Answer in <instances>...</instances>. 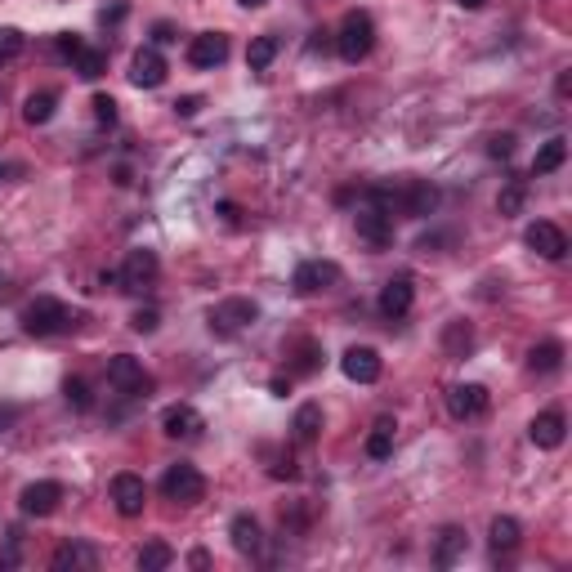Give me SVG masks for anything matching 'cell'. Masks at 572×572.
Returning a JSON list of instances; mask_svg holds the SVG:
<instances>
[{
    "label": "cell",
    "mask_w": 572,
    "mask_h": 572,
    "mask_svg": "<svg viewBox=\"0 0 572 572\" xmlns=\"http://www.w3.org/2000/svg\"><path fill=\"white\" fill-rule=\"evenodd\" d=\"M206 322H211V331H220V336H237V331H246V327L259 322V304L246 300V295H232V300L215 304V309L206 313Z\"/></svg>",
    "instance_id": "5b68a950"
},
{
    "label": "cell",
    "mask_w": 572,
    "mask_h": 572,
    "mask_svg": "<svg viewBox=\"0 0 572 572\" xmlns=\"http://www.w3.org/2000/svg\"><path fill=\"white\" fill-rule=\"evenodd\" d=\"M77 322H81L77 309H68V304L54 300V295H41V300H32V304L23 309V331H27V336H68Z\"/></svg>",
    "instance_id": "6da1fadb"
},
{
    "label": "cell",
    "mask_w": 572,
    "mask_h": 572,
    "mask_svg": "<svg viewBox=\"0 0 572 572\" xmlns=\"http://www.w3.org/2000/svg\"><path fill=\"white\" fill-rule=\"evenodd\" d=\"M90 108H95V121H99V125H116V104L108 99V95H95Z\"/></svg>",
    "instance_id": "8d00e7d4"
},
{
    "label": "cell",
    "mask_w": 572,
    "mask_h": 572,
    "mask_svg": "<svg viewBox=\"0 0 572 572\" xmlns=\"http://www.w3.org/2000/svg\"><path fill=\"white\" fill-rule=\"evenodd\" d=\"M175 564V550L166 546V541H143V550H139V568L143 572H166Z\"/></svg>",
    "instance_id": "f546056e"
},
{
    "label": "cell",
    "mask_w": 572,
    "mask_h": 572,
    "mask_svg": "<svg viewBox=\"0 0 572 572\" xmlns=\"http://www.w3.org/2000/svg\"><path fill=\"white\" fill-rule=\"evenodd\" d=\"M157 273H161L157 250L139 246V250H130V255H125V264H121V291H143V286H152V282H157Z\"/></svg>",
    "instance_id": "9c48e42d"
},
{
    "label": "cell",
    "mask_w": 572,
    "mask_h": 572,
    "mask_svg": "<svg viewBox=\"0 0 572 572\" xmlns=\"http://www.w3.org/2000/svg\"><path fill=\"white\" fill-rule=\"evenodd\" d=\"M389 452H394V425H389V421H380V425L371 430V439H367V457L385 460Z\"/></svg>",
    "instance_id": "1f68e13d"
},
{
    "label": "cell",
    "mask_w": 572,
    "mask_h": 572,
    "mask_svg": "<svg viewBox=\"0 0 572 572\" xmlns=\"http://www.w3.org/2000/svg\"><path fill=\"white\" fill-rule=\"evenodd\" d=\"M113 501H116V510H121L125 519L143 514V501H148L143 478H139V474H116V478H113Z\"/></svg>",
    "instance_id": "d6986e66"
},
{
    "label": "cell",
    "mask_w": 572,
    "mask_h": 572,
    "mask_svg": "<svg viewBox=\"0 0 572 572\" xmlns=\"http://www.w3.org/2000/svg\"><path fill=\"white\" fill-rule=\"evenodd\" d=\"M229 59V36L224 32H202L188 41V63L193 68H220Z\"/></svg>",
    "instance_id": "5bb4252c"
},
{
    "label": "cell",
    "mask_w": 572,
    "mask_h": 572,
    "mask_svg": "<svg viewBox=\"0 0 572 572\" xmlns=\"http://www.w3.org/2000/svg\"><path fill=\"white\" fill-rule=\"evenodd\" d=\"M523 197H528V188L514 179V184H510V188L496 197V211H501V215H519V211H523Z\"/></svg>",
    "instance_id": "836d02e7"
},
{
    "label": "cell",
    "mask_w": 572,
    "mask_h": 572,
    "mask_svg": "<svg viewBox=\"0 0 572 572\" xmlns=\"http://www.w3.org/2000/svg\"><path fill=\"white\" fill-rule=\"evenodd\" d=\"M59 501H63V483H54V478L27 483V487L18 492V510H23L27 519H50V514L59 510Z\"/></svg>",
    "instance_id": "52a82bcc"
},
{
    "label": "cell",
    "mask_w": 572,
    "mask_h": 572,
    "mask_svg": "<svg viewBox=\"0 0 572 572\" xmlns=\"http://www.w3.org/2000/svg\"><path fill=\"white\" fill-rule=\"evenodd\" d=\"M161 496L166 501H179V505H197L206 496V474L197 465H188V460H175L161 474Z\"/></svg>",
    "instance_id": "3957f363"
},
{
    "label": "cell",
    "mask_w": 572,
    "mask_h": 572,
    "mask_svg": "<svg viewBox=\"0 0 572 572\" xmlns=\"http://www.w3.org/2000/svg\"><path fill=\"white\" fill-rule=\"evenodd\" d=\"M487 389L483 385H452L448 389V412L457 416V421H474V416H483L487 412Z\"/></svg>",
    "instance_id": "2e32d148"
},
{
    "label": "cell",
    "mask_w": 572,
    "mask_h": 572,
    "mask_svg": "<svg viewBox=\"0 0 572 572\" xmlns=\"http://www.w3.org/2000/svg\"><path fill=\"white\" fill-rule=\"evenodd\" d=\"M59 108V95L54 90H36V95H27V104H23V121L27 125H45L50 116Z\"/></svg>",
    "instance_id": "484cf974"
},
{
    "label": "cell",
    "mask_w": 572,
    "mask_h": 572,
    "mask_svg": "<svg viewBox=\"0 0 572 572\" xmlns=\"http://www.w3.org/2000/svg\"><path fill=\"white\" fill-rule=\"evenodd\" d=\"M340 371L353 380V385H376V380H380V353L367 349V344H353V349H344Z\"/></svg>",
    "instance_id": "7c38bea8"
},
{
    "label": "cell",
    "mask_w": 572,
    "mask_h": 572,
    "mask_svg": "<svg viewBox=\"0 0 572 572\" xmlns=\"http://www.w3.org/2000/svg\"><path fill=\"white\" fill-rule=\"evenodd\" d=\"M487 537H492V550L501 555V550H514V546H519L523 528H519V519H510V514H496V519H492V528H487Z\"/></svg>",
    "instance_id": "d4e9b609"
},
{
    "label": "cell",
    "mask_w": 572,
    "mask_h": 572,
    "mask_svg": "<svg viewBox=\"0 0 572 572\" xmlns=\"http://www.w3.org/2000/svg\"><path fill=\"white\" fill-rule=\"evenodd\" d=\"M528 439H532L541 452L564 448V439H568V421H564V412H541V416L528 425Z\"/></svg>",
    "instance_id": "ac0fdd59"
},
{
    "label": "cell",
    "mask_w": 572,
    "mask_h": 572,
    "mask_svg": "<svg viewBox=\"0 0 572 572\" xmlns=\"http://www.w3.org/2000/svg\"><path fill=\"white\" fill-rule=\"evenodd\" d=\"M268 389H273L277 398H286V389H291V380H282V376H273V380H268Z\"/></svg>",
    "instance_id": "b9f144b4"
},
{
    "label": "cell",
    "mask_w": 572,
    "mask_h": 572,
    "mask_svg": "<svg viewBox=\"0 0 572 572\" xmlns=\"http://www.w3.org/2000/svg\"><path fill=\"white\" fill-rule=\"evenodd\" d=\"M460 5H465V9H483L487 0H460Z\"/></svg>",
    "instance_id": "f6af8a7d"
},
{
    "label": "cell",
    "mask_w": 572,
    "mask_h": 572,
    "mask_svg": "<svg viewBox=\"0 0 572 572\" xmlns=\"http://www.w3.org/2000/svg\"><path fill=\"white\" fill-rule=\"evenodd\" d=\"M336 282H340V264H331V259H304L295 268V277H291V286L300 295H318V291H327Z\"/></svg>",
    "instance_id": "30bf717a"
},
{
    "label": "cell",
    "mask_w": 572,
    "mask_h": 572,
    "mask_svg": "<svg viewBox=\"0 0 572 572\" xmlns=\"http://www.w3.org/2000/svg\"><path fill=\"white\" fill-rule=\"evenodd\" d=\"M152 41H157V45H170V41H179V36H175L170 23H157V27H152Z\"/></svg>",
    "instance_id": "60d3db41"
},
{
    "label": "cell",
    "mask_w": 572,
    "mask_h": 572,
    "mask_svg": "<svg viewBox=\"0 0 572 572\" xmlns=\"http://www.w3.org/2000/svg\"><path fill=\"white\" fill-rule=\"evenodd\" d=\"M0 175H23V166H0Z\"/></svg>",
    "instance_id": "ee69618b"
},
{
    "label": "cell",
    "mask_w": 572,
    "mask_h": 572,
    "mask_svg": "<svg viewBox=\"0 0 572 572\" xmlns=\"http://www.w3.org/2000/svg\"><path fill=\"white\" fill-rule=\"evenodd\" d=\"M358 237L367 241V246H376V250H385L389 241H394V215L385 211V206H376V202H367V206H358Z\"/></svg>",
    "instance_id": "ba28073f"
},
{
    "label": "cell",
    "mask_w": 572,
    "mask_h": 572,
    "mask_svg": "<svg viewBox=\"0 0 572 572\" xmlns=\"http://www.w3.org/2000/svg\"><path fill=\"white\" fill-rule=\"evenodd\" d=\"M487 152H492V157H510V152H514V134H492V139H487Z\"/></svg>",
    "instance_id": "f35d334b"
},
{
    "label": "cell",
    "mask_w": 572,
    "mask_h": 572,
    "mask_svg": "<svg viewBox=\"0 0 572 572\" xmlns=\"http://www.w3.org/2000/svg\"><path fill=\"white\" fill-rule=\"evenodd\" d=\"M161 430H166L170 439H197V434L206 430V421H202V412H197V407L175 403V407H166V412H161Z\"/></svg>",
    "instance_id": "e0dca14e"
},
{
    "label": "cell",
    "mask_w": 572,
    "mask_h": 572,
    "mask_svg": "<svg viewBox=\"0 0 572 572\" xmlns=\"http://www.w3.org/2000/svg\"><path fill=\"white\" fill-rule=\"evenodd\" d=\"M460 555H465V528H457V523H452V528H443V532H439L434 564H439V568H452Z\"/></svg>",
    "instance_id": "603a6c76"
},
{
    "label": "cell",
    "mask_w": 572,
    "mask_h": 572,
    "mask_svg": "<svg viewBox=\"0 0 572 572\" xmlns=\"http://www.w3.org/2000/svg\"><path fill=\"white\" fill-rule=\"evenodd\" d=\"M295 353H300V358H295V371H300V376L318 371V358H322V349H318V344H313V340H304L300 349H295Z\"/></svg>",
    "instance_id": "d590c367"
},
{
    "label": "cell",
    "mask_w": 572,
    "mask_h": 572,
    "mask_svg": "<svg viewBox=\"0 0 572 572\" xmlns=\"http://www.w3.org/2000/svg\"><path fill=\"white\" fill-rule=\"evenodd\" d=\"M63 398H68L77 412H90V407H95V398H90V385H86V380H77V376H68V380H63Z\"/></svg>",
    "instance_id": "d6a6232c"
},
{
    "label": "cell",
    "mask_w": 572,
    "mask_h": 572,
    "mask_svg": "<svg viewBox=\"0 0 572 572\" xmlns=\"http://www.w3.org/2000/svg\"><path fill=\"white\" fill-rule=\"evenodd\" d=\"M568 161V139H546L541 148H537V157H532V175H550V170H559Z\"/></svg>",
    "instance_id": "7402d4cb"
},
{
    "label": "cell",
    "mask_w": 572,
    "mask_h": 572,
    "mask_svg": "<svg viewBox=\"0 0 572 572\" xmlns=\"http://www.w3.org/2000/svg\"><path fill=\"white\" fill-rule=\"evenodd\" d=\"M166 59L152 50V45H143V50H134V59H130V81L139 86V90H157L161 81H166Z\"/></svg>",
    "instance_id": "4fadbf2b"
},
{
    "label": "cell",
    "mask_w": 572,
    "mask_h": 572,
    "mask_svg": "<svg viewBox=\"0 0 572 572\" xmlns=\"http://www.w3.org/2000/svg\"><path fill=\"white\" fill-rule=\"evenodd\" d=\"M371 45H376V23H371V14H362V9H349L340 23V32H336V50H340L344 63H362L367 54H371Z\"/></svg>",
    "instance_id": "7a4b0ae2"
},
{
    "label": "cell",
    "mask_w": 572,
    "mask_h": 572,
    "mask_svg": "<svg viewBox=\"0 0 572 572\" xmlns=\"http://www.w3.org/2000/svg\"><path fill=\"white\" fill-rule=\"evenodd\" d=\"M72 63H77V77H86V81H99L108 72V54L104 50H90V45H81L72 54Z\"/></svg>",
    "instance_id": "83f0119b"
},
{
    "label": "cell",
    "mask_w": 572,
    "mask_h": 572,
    "mask_svg": "<svg viewBox=\"0 0 572 572\" xmlns=\"http://www.w3.org/2000/svg\"><path fill=\"white\" fill-rule=\"evenodd\" d=\"M237 5H246V9H259V5H268V0H237Z\"/></svg>",
    "instance_id": "bcb514c9"
},
{
    "label": "cell",
    "mask_w": 572,
    "mask_h": 572,
    "mask_svg": "<svg viewBox=\"0 0 572 572\" xmlns=\"http://www.w3.org/2000/svg\"><path fill=\"white\" fill-rule=\"evenodd\" d=\"M291 430H295L300 443H313L318 430H322V407H318V403H304V407L295 412V425H291Z\"/></svg>",
    "instance_id": "f1b7e54d"
},
{
    "label": "cell",
    "mask_w": 572,
    "mask_h": 572,
    "mask_svg": "<svg viewBox=\"0 0 572 572\" xmlns=\"http://www.w3.org/2000/svg\"><path fill=\"white\" fill-rule=\"evenodd\" d=\"M229 537H232V550L237 555H259L264 550V537H259V523L250 514H237L229 523Z\"/></svg>",
    "instance_id": "ffe728a7"
},
{
    "label": "cell",
    "mask_w": 572,
    "mask_h": 572,
    "mask_svg": "<svg viewBox=\"0 0 572 572\" xmlns=\"http://www.w3.org/2000/svg\"><path fill=\"white\" fill-rule=\"evenodd\" d=\"M188 564H193V568H206V564H211V555H206V550H193V555H188Z\"/></svg>",
    "instance_id": "7bdbcfd3"
},
{
    "label": "cell",
    "mask_w": 572,
    "mask_h": 572,
    "mask_svg": "<svg viewBox=\"0 0 572 572\" xmlns=\"http://www.w3.org/2000/svg\"><path fill=\"white\" fill-rule=\"evenodd\" d=\"M130 327H134L139 336H152V331H157V309H139V313L130 318Z\"/></svg>",
    "instance_id": "74e56055"
},
{
    "label": "cell",
    "mask_w": 572,
    "mask_h": 572,
    "mask_svg": "<svg viewBox=\"0 0 572 572\" xmlns=\"http://www.w3.org/2000/svg\"><path fill=\"white\" fill-rule=\"evenodd\" d=\"M50 564H54V572H68V568H95V564H99V555H95L90 546H77V541H72V546H59Z\"/></svg>",
    "instance_id": "cb8c5ba5"
},
{
    "label": "cell",
    "mask_w": 572,
    "mask_h": 572,
    "mask_svg": "<svg viewBox=\"0 0 572 572\" xmlns=\"http://www.w3.org/2000/svg\"><path fill=\"white\" fill-rule=\"evenodd\" d=\"M389 206H394L398 215L425 220V215H434V206H439V188H434L430 179H407L403 188H389Z\"/></svg>",
    "instance_id": "277c9868"
},
{
    "label": "cell",
    "mask_w": 572,
    "mask_h": 572,
    "mask_svg": "<svg viewBox=\"0 0 572 572\" xmlns=\"http://www.w3.org/2000/svg\"><path fill=\"white\" fill-rule=\"evenodd\" d=\"M528 367H532L537 376H555V371L564 367V344H559V340L532 344V353H528Z\"/></svg>",
    "instance_id": "44dd1931"
},
{
    "label": "cell",
    "mask_w": 572,
    "mask_h": 572,
    "mask_svg": "<svg viewBox=\"0 0 572 572\" xmlns=\"http://www.w3.org/2000/svg\"><path fill=\"white\" fill-rule=\"evenodd\" d=\"M412 300H416V286H412V277H389V282L380 286V313H385L389 322L407 318V313H412Z\"/></svg>",
    "instance_id": "9a60e30c"
},
{
    "label": "cell",
    "mask_w": 572,
    "mask_h": 572,
    "mask_svg": "<svg viewBox=\"0 0 572 572\" xmlns=\"http://www.w3.org/2000/svg\"><path fill=\"white\" fill-rule=\"evenodd\" d=\"M443 349H448V358H465V353L474 349V327L460 322V318H452V322L443 327Z\"/></svg>",
    "instance_id": "4316f807"
},
{
    "label": "cell",
    "mask_w": 572,
    "mask_h": 572,
    "mask_svg": "<svg viewBox=\"0 0 572 572\" xmlns=\"http://www.w3.org/2000/svg\"><path fill=\"white\" fill-rule=\"evenodd\" d=\"M23 32H14V27H0V63H14L18 54H23Z\"/></svg>",
    "instance_id": "e575fe53"
},
{
    "label": "cell",
    "mask_w": 572,
    "mask_h": 572,
    "mask_svg": "<svg viewBox=\"0 0 572 572\" xmlns=\"http://www.w3.org/2000/svg\"><path fill=\"white\" fill-rule=\"evenodd\" d=\"M108 380H113L116 394H130V398H148V394H152V376H148L143 362L130 358V353L108 358Z\"/></svg>",
    "instance_id": "8992f818"
},
{
    "label": "cell",
    "mask_w": 572,
    "mask_h": 572,
    "mask_svg": "<svg viewBox=\"0 0 572 572\" xmlns=\"http://www.w3.org/2000/svg\"><path fill=\"white\" fill-rule=\"evenodd\" d=\"M277 45H282L277 36H255V41H250V50H246V63H250V72H264V68L277 59Z\"/></svg>",
    "instance_id": "4dcf8cb0"
},
{
    "label": "cell",
    "mask_w": 572,
    "mask_h": 572,
    "mask_svg": "<svg viewBox=\"0 0 572 572\" xmlns=\"http://www.w3.org/2000/svg\"><path fill=\"white\" fill-rule=\"evenodd\" d=\"M523 241H528V246H532L541 259H564V255H568V232L559 229V224H550V220H537V224H528Z\"/></svg>",
    "instance_id": "8fae6325"
},
{
    "label": "cell",
    "mask_w": 572,
    "mask_h": 572,
    "mask_svg": "<svg viewBox=\"0 0 572 572\" xmlns=\"http://www.w3.org/2000/svg\"><path fill=\"white\" fill-rule=\"evenodd\" d=\"M175 113H179V116H197V113H202V99H197V95H184V99L175 104Z\"/></svg>",
    "instance_id": "ab89813d"
}]
</instances>
